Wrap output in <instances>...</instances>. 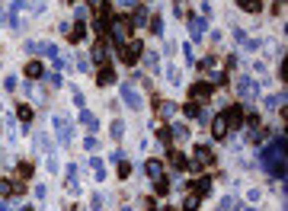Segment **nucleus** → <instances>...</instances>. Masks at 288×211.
I'll list each match as a JSON object with an SVG mask.
<instances>
[{
    "mask_svg": "<svg viewBox=\"0 0 288 211\" xmlns=\"http://www.w3.org/2000/svg\"><path fill=\"white\" fill-rule=\"evenodd\" d=\"M23 74H26L29 80H42V77H45V64H42V61H29V64L23 67Z\"/></svg>",
    "mask_w": 288,
    "mask_h": 211,
    "instance_id": "obj_13",
    "label": "nucleus"
},
{
    "mask_svg": "<svg viewBox=\"0 0 288 211\" xmlns=\"http://www.w3.org/2000/svg\"><path fill=\"white\" fill-rule=\"evenodd\" d=\"M10 186H13L10 179H0V199H3V195H10Z\"/></svg>",
    "mask_w": 288,
    "mask_h": 211,
    "instance_id": "obj_45",
    "label": "nucleus"
},
{
    "mask_svg": "<svg viewBox=\"0 0 288 211\" xmlns=\"http://www.w3.org/2000/svg\"><path fill=\"white\" fill-rule=\"evenodd\" d=\"M205 29H208V19H205V16H189V36H192V42H198V39L205 36Z\"/></svg>",
    "mask_w": 288,
    "mask_h": 211,
    "instance_id": "obj_9",
    "label": "nucleus"
},
{
    "mask_svg": "<svg viewBox=\"0 0 288 211\" xmlns=\"http://www.w3.org/2000/svg\"><path fill=\"white\" fill-rule=\"evenodd\" d=\"M157 141H160V144H170V141H173V134H170V125H160V128H157Z\"/></svg>",
    "mask_w": 288,
    "mask_h": 211,
    "instance_id": "obj_35",
    "label": "nucleus"
},
{
    "mask_svg": "<svg viewBox=\"0 0 288 211\" xmlns=\"http://www.w3.org/2000/svg\"><path fill=\"white\" fill-rule=\"evenodd\" d=\"M132 32H135L132 16H115L112 19V45H115V48H119V45H125Z\"/></svg>",
    "mask_w": 288,
    "mask_h": 211,
    "instance_id": "obj_2",
    "label": "nucleus"
},
{
    "mask_svg": "<svg viewBox=\"0 0 288 211\" xmlns=\"http://www.w3.org/2000/svg\"><path fill=\"white\" fill-rule=\"evenodd\" d=\"M154 192L157 195H167L170 192V179H167V176H157V179H154Z\"/></svg>",
    "mask_w": 288,
    "mask_h": 211,
    "instance_id": "obj_31",
    "label": "nucleus"
},
{
    "mask_svg": "<svg viewBox=\"0 0 288 211\" xmlns=\"http://www.w3.org/2000/svg\"><path fill=\"white\" fill-rule=\"evenodd\" d=\"M150 32H154V36H163V16H154V19H150Z\"/></svg>",
    "mask_w": 288,
    "mask_h": 211,
    "instance_id": "obj_37",
    "label": "nucleus"
},
{
    "mask_svg": "<svg viewBox=\"0 0 288 211\" xmlns=\"http://www.w3.org/2000/svg\"><path fill=\"white\" fill-rule=\"evenodd\" d=\"M3 90H10V93L16 90V77H3Z\"/></svg>",
    "mask_w": 288,
    "mask_h": 211,
    "instance_id": "obj_47",
    "label": "nucleus"
},
{
    "mask_svg": "<svg viewBox=\"0 0 288 211\" xmlns=\"http://www.w3.org/2000/svg\"><path fill=\"white\" fill-rule=\"evenodd\" d=\"M282 99H285V93H272V96H266V99H263V109H276V106H282Z\"/></svg>",
    "mask_w": 288,
    "mask_h": 211,
    "instance_id": "obj_33",
    "label": "nucleus"
},
{
    "mask_svg": "<svg viewBox=\"0 0 288 211\" xmlns=\"http://www.w3.org/2000/svg\"><path fill=\"white\" fill-rule=\"evenodd\" d=\"M36 147H39L42 154H54V147H51V141H48L45 131H36Z\"/></svg>",
    "mask_w": 288,
    "mask_h": 211,
    "instance_id": "obj_24",
    "label": "nucleus"
},
{
    "mask_svg": "<svg viewBox=\"0 0 288 211\" xmlns=\"http://www.w3.org/2000/svg\"><path fill=\"white\" fill-rule=\"evenodd\" d=\"M183 54H186V61H189V64H192V61H195V51H192V45H189V42L183 45Z\"/></svg>",
    "mask_w": 288,
    "mask_h": 211,
    "instance_id": "obj_46",
    "label": "nucleus"
},
{
    "mask_svg": "<svg viewBox=\"0 0 288 211\" xmlns=\"http://www.w3.org/2000/svg\"><path fill=\"white\" fill-rule=\"evenodd\" d=\"M80 125H84L90 134H96V131H99V122H96V115H93V112H87V109L80 112Z\"/></svg>",
    "mask_w": 288,
    "mask_h": 211,
    "instance_id": "obj_17",
    "label": "nucleus"
},
{
    "mask_svg": "<svg viewBox=\"0 0 288 211\" xmlns=\"http://www.w3.org/2000/svg\"><path fill=\"white\" fill-rule=\"evenodd\" d=\"M115 80H119V77H115V67L112 64H99V71H96V84H99V86H112Z\"/></svg>",
    "mask_w": 288,
    "mask_h": 211,
    "instance_id": "obj_10",
    "label": "nucleus"
},
{
    "mask_svg": "<svg viewBox=\"0 0 288 211\" xmlns=\"http://www.w3.org/2000/svg\"><path fill=\"white\" fill-rule=\"evenodd\" d=\"M122 103L132 109V112H141V109H144V96H141V90H138L135 84H128V80L122 84Z\"/></svg>",
    "mask_w": 288,
    "mask_h": 211,
    "instance_id": "obj_4",
    "label": "nucleus"
},
{
    "mask_svg": "<svg viewBox=\"0 0 288 211\" xmlns=\"http://www.w3.org/2000/svg\"><path fill=\"white\" fill-rule=\"evenodd\" d=\"M48 157V173H61V163L54 160V154H45Z\"/></svg>",
    "mask_w": 288,
    "mask_h": 211,
    "instance_id": "obj_40",
    "label": "nucleus"
},
{
    "mask_svg": "<svg viewBox=\"0 0 288 211\" xmlns=\"http://www.w3.org/2000/svg\"><path fill=\"white\" fill-rule=\"evenodd\" d=\"M132 23H135V29H141V26L147 23V10H144V6H138V10L132 13Z\"/></svg>",
    "mask_w": 288,
    "mask_h": 211,
    "instance_id": "obj_32",
    "label": "nucleus"
},
{
    "mask_svg": "<svg viewBox=\"0 0 288 211\" xmlns=\"http://www.w3.org/2000/svg\"><path fill=\"white\" fill-rule=\"evenodd\" d=\"M122 211H135V208H128V205H125V208H122Z\"/></svg>",
    "mask_w": 288,
    "mask_h": 211,
    "instance_id": "obj_53",
    "label": "nucleus"
},
{
    "mask_svg": "<svg viewBox=\"0 0 288 211\" xmlns=\"http://www.w3.org/2000/svg\"><path fill=\"white\" fill-rule=\"evenodd\" d=\"M128 176H132V163L119 160V179H128Z\"/></svg>",
    "mask_w": 288,
    "mask_h": 211,
    "instance_id": "obj_39",
    "label": "nucleus"
},
{
    "mask_svg": "<svg viewBox=\"0 0 288 211\" xmlns=\"http://www.w3.org/2000/svg\"><path fill=\"white\" fill-rule=\"evenodd\" d=\"M32 115H36V112H32V106H29V103H19V106H16V119H19V122H26V125H29Z\"/></svg>",
    "mask_w": 288,
    "mask_h": 211,
    "instance_id": "obj_27",
    "label": "nucleus"
},
{
    "mask_svg": "<svg viewBox=\"0 0 288 211\" xmlns=\"http://www.w3.org/2000/svg\"><path fill=\"white\" fill-rule=\"evenodd\" d=\"M237 6L246 10V13H259L263 10V0H237Z\"/></svg>",
    "mask_w": 288,
    "mask_h": 211,
    "instance_id": "obj_29",
    "label": "nucleus"
},
{
    "mask_svg": "<svg viewBox=\"0 0 288 211\" xmlns=\"http://www.w3.org/2000/svg\"><path fill=\"white\" fill-rule=\"evenodd\" d=\"M141 58H144V67H147V71H160V61H157V51H144Z\"/></svg>",
    "mask_w": 288,
    "mask_h": 211,
    "instance_id": "obj_30",
    "label": "nucleus"
},
{
    "mask_svg": "<svg viewBox=\"0 0 288 211\" xmlns=\"http://www.w3.org/2000/svg\"><path fill=\"white\" fill-rule=\"evenodd\" d=\"M211 160H215V157H211V147H208V144H195V160H192V163H198V167H208Z\"/></svg>",
    "mask_w": 288,
    "mask_h": 211,
    "instance_id": "obj_14",
    "label": "nucleus"
},
{
    "mask_svg": "<svg viewBox=\"0 0 288 211\" xmlns=\"http://www.w3.org/2000/svg\"><path fill=\"white\" fill-rule=\"evenodd\" d=\"M218 64V54H208V58H202V71H215Z\"/></svg>",
    "mask_w": 288,
    "mask_h": 211,
    "instance_id": "obj_38",
    "label": "nucleus"
},
{
    "mask_svg": "<svg viewBox=\"0 0 288 211\" xmlns=\"http://www.w3.org/2000/svg\"><path fill=\"white\" fill-rule=\"evenodd\" d=\"M48 84L58 90V86H64V77H61V74H48Z\"/></svg>",
    "mask_w": 288,
    "mask_h": 211,
    "instance_id": "obj_42",
    "label": "nucleus"
},
{
    "mask_svg": "<svg viewBox=\"0 0 288 211\" xmlns=\"http://www.w3.org/2000/svg\"><path fill=\"white\" fill-rule=\"evenodd\" d=\"M180 211H198V195H186L183 205H180Z\"/></svg>",
    "mask_w": 288,
    "mask_h": 211,
    "instance_id": "obj_34",
    "label": "nucleus"
},
{
    "mask_svg": "<svg viewBox=\"0 0 288 211\" xmlns=\"http://www.w3.org/2000/svg\"><path fill=\"white\" fill-rule=\"evenodd\" d=\"M23 211H36V208H32V205H26V208H23Z\"/></svg>",
    "mask_w": 288,
    "mask_h": 211,
    "instance_id": "obj_52",
    "label": "nucleus"
},
{
    "mask_svg": "<svg viewBox=\"0 0 288 211\" xmlns=\"http://www.w3.org/2000/svg\"><path fill=\"white\" fill-rule=\"evenodd\" d=\"M163 77H167L170 86H183V71L176 64H163Z\"/></svg>",
    "mask_w": 288,
    "mask_h": 211,
    "instance_id": "obj_11",
    "label": "nucleus"
},
{
    "mask_svg": "<svg viewBox=\"0 0 288 211\" xmlns=\"http://www.w3.org/2000/svg\"><path fill=\"white\" fill-rule=\"evenodd\" d=\"M51 125H54V134H58V141L67 147V144L74 141V125H71V119H67V115H54Z\"/></svg>",
    "mask_w": 288,
    "mask_h": 211,
    "instance_id": "obj_5",
    "label": "nucleus"
},
{
    "mask_svg": "<svg viewBox=\"0 0 288 211\" xmlns=\"http://www.w3.org/2000/svg\"><path fill=\"white\" fill-rule=\"evenodd\" d=\"M96 144H99V141H96L93 134H90V138H84V151H96Z\"/></svg>",
    "mask_w": 288,
    "mask_h": 211,
    "instance_id": "obj_44",
    "label": "nucleus"
},
{
    "mask_svg": "<svg viewBox=\"0 0 288 211\" xmlns=\"http://www.w3.org/2000/svg\"><path fill=\"white\" fill-rule=\"evenodd\" d=\"M32 173H36V163H32V160H23V163H16V176H19V179H32Z\"/></svg>",
    "mask_w": 288,
    "mask_h": 211,
    "instance_id": "obj_22",
    "label": "nucleus"
},
{
    "mask_svg": "<svg viewBox=\"0 0 288 211\" xmlns=\"http://www.w3.org/2000/svg\"><path fill=\"white\" fill-rule=\"evenodd\" d=\"M64 189L71 195H77L80 192V182H77V167H67V182H64Z\"/></svg>",
    "mask_w": 288,
    "mask_h": 211,
    "instance_id": "obj_20",
    "label": "nucleus"
},
{
    "mask_svg": "<svg viewBox=\"0 0 288 211\" xmlns=\"http://www.w3.org/2000/svg\"><path fill=\"white\" fill-rule=\"evenodd\" d=\"M170 134H173L176 141H186L189 138V125L186 122H176V125H170Z\"/></svg>",
    "mask_w": 288,
    "mask_h": 211,
    "instance_id": "obj_25",
    "label": "nucleus"
},
{
    "mask_svg": "<svg viewBox=\"0 0 288 211\" xmlns=\"http://www.w3.org/2000/svg\"><path fill=\"white\" fill-rule=\"evenodd\" d=\"M157 112H160V119H173V115H176V103H170V99H157Z\"/></svg>",
    "mask_w": 288,
    "mask_h": 211,
    "instance_id": "obj_23",
    "label": "nucleus"
},
{
    "mask_svg": "<svg viewBox=\"0 0 288 211\" xmlns=\"http://www.w3.org/2000/svg\"><path fill=\"white\" fill-rule=\"evenodd\" d=\"M71 93H74V103H77V106H87V99H84V93H80V90H77V86H71Z\"/></svg>",
    "mask_w": 288,
    "mask_h": 211,
    "instance_id": "obj_43",
    "label": "nucleus"
},
{
    "mask_svg": "<svg viewBox=\"0 0 288 211\" xmlns=\"http://www.w3.org/2000/svg\"><path fill=\"white\" fill-rule=\"evenodd\" d=\"M90 3H93V6H102V0H90Z\"/></svg>",
    "mask_w": 288,
    "mask_h": 211,
    "instance_id": "obj_50",
    "label": "nucleus"
},
{
    "mask_svg": "<svg viewBox=\"0 0 288 211\" xmlns=\"http://www.w3.org/2000/svg\"><path fill=\"white\" fill-rule=\"evenodd\" d=\"M106 58H109V42H106V39H99V42L93 45V61L106 64Z\"/></svg>",
    "mask_w": 288,
    "mask_h": 211,
    "instance_id": "obj_19",
    "label": "nucleus"
},
{
    "mask_svg": "<svg viewBox=\"0 0 288 211\" xmlns=\"http://www.w3.org/2000/svg\"><path fill=\"white\" fill-rule=\"evenodd\" d=\"M87 163L93 167V173H96V182H102V179H106V169H102V160H99V157H87Z\"/></svg>",
    "mask_w": 288,
    "mask_h": 211,
    "instance_id": "obj_28",
    "label": "nucleus"
},
{
    "mask_svg": "<svg viewBox=\"0 0 288 211\" xmlns=\"http://www.w3.org/2000/svg\"><path fill=\"white\" fill-rule=\"evenodd\" d=\"M144 54V45L138 42V39H132V42H125V45H119V58L125 61V64H138V58Z\"/></svg>",
    "mask_w": 288,
    "mask_h": 211,
    "instance_id": "obj_6",
    "label": "nucleus"
},
{
    "mask_svg": "<svg viewBox=\"0 0 288 211\" xmlns=\"http://www.w3.org/2000/svg\"><path fill=\"white\" fill-rule=\"evenodd\" d=\"M167 163H170L173 169H186V167H189L186 154H183V151H176V147H173V151H167Z\"/></svg>",
    "mask_w": 288,
    "mask_h": 211,
    "instance_id": "obj_12",
    "label": "nucleus"
},
{
    "mask_svg": "<svg viewBox=\"0 0 288 211\" xmlns=\"http://www.w3.org/2000/svg\"><path fill=\"white\" fill-rule=\"evenodd\" d=\"M208 192H211V179H208V176H202V179L192 182V195H198V199H202V195H208Z\"/></svg>",
    "mask_w": 288,
    "mask_h": 211,
    "instance_id": "obj_21",
    "label": "nucleus"
},
{
    "mask_svg": "<svg viewBox=\"0 0 288 211\" xmlns=\"http://www.w3.org/2000/svg\"><path fill=\"white\" fill-rule=\"evenodd\" d=\"M221 112L228 115V125H231V128L243 122V106H228V109H221Z\"/></svg>",
    "mask_w": 288,
    "mask_h": 211,
    "instance_id": "obj_16",
    "label": "nucleus"
},
{
    "mask_svg": "<svg viewBox=\"0 0 288 211\" xmlns=\"http://www.w3.org/2000/svg\"><path fill=\"white\" fill-rule=\"evenodd\" d=\"M102 202H106V199H102V195L96 192L93 199H90V211H102Z\"/></svg>",
    "mask_w": 288,
    "mask_h": 211,
    "instance_id": "obj_41",
    "label": "nucleus"
},
{
    "mask_svg": "<svg viewBox=\"0 0 288 211\" xmlns=\"http://www.w3.org/2000/svg\"><path fill=\"white\" fill-rule=\"evenodd\" d=\"M211 93H215V86H211L208 80H195V84L189 86V99H192V103H205Z\"/></svg>",
    "mask_w": 288,
    "mask_h": 211,
    "instance_id": "obj_7",
    "label": "nucleus"
},
{
    "mask_svg": "<svg viewBox=\"0 0 288 211\" xmlns=\"http://www.w3.org/2000/svg\"><path fill=\"white\" fill-rule=\"evenodd\" d=\"M228 131H231L228 115H224V112H218L215 119H211V138H228Z\"/></svg>",
    "mask_w": 288,
    "mask_h": 211,
    "instance_id": "obj_8",
    "label": "nucleus"
},
{
    "mask_svg": "<svg viewBox=\"0 0 288 211\" xmlns=\"http://www.w3.org/2000/svg\"><path fill=\"white\" fill-rule=\"evenodd\" d=\"M122 6H128V10H132V6H138V0H119Z\"/></svg>",
    "mask_w": 288,
    "mask_h": 211,
    "instance_id": "obj_49",
    "label": "nucleus"
},
{
    "mask_svg": "<svg viewBox=\"0 0 288 211\" xmlns=\"http://www.w3.org/2000/svg\"><path fill=\"white\" fill-rule=\"evenodd\" d=\"M0 211H6V202L3 199H0Z\"/></svg>",
    "mask_w": 288,
    "mask_h": 211,
    "instance_id": "obj_51",
    "label": "nucleus"
},
{
    "mask_svg": "<svg viewBox=\"0 0 288 211\" xmlns=\"http://www.w3.org/2000/svg\"><path fill=\"white\" fill-rule=\"evenodd\" d=\"M259 167L276 179H285V134H276L272 141H266V147L259 151Z\"/></svg>",
    "mask_w": 288,
    "mask_h": 211,
    "instance_id": "obj_1",
    "label": "nucleus"
},
{
    "mask_svg": "<svg viewBox=\"0 0 288 211\" xmlns=\"http://www.w3.org/2000/svg\"><path fill=\"white\" fill-rule=\"evenodd\" d=\"M74 16H77V23H87V10H84V6H77V10H74Z\"/></svg>",
    "mask_w": 288,
    "mask_h": 211,
    "instance_id": "obj_48",
    "label": "nucleus"
},
{
    "mask_svg": "<svg viewBox=\"0 0 288 211\" xmlns=\"http://www.w3.org/2000/svg\"><path fill=\"white\" fill-rule=\"evenodd\" d=\"M109 134H112V141H122V138H125V122H122V119H112Z\"/></svg>",
    "mask_w": 288,
    "mask_h": 211,
    "instance_id": "obj_26",
    "label": "nucleus"
},
{
    "mask_svg": "<svg viewBox=\"0 0 288 211\" xmlns=\"http://www.w3.org/2000/svg\"><path fill=\"white\" fill-rule=\"evenodd\" d=\"M183 115H186V119H195V115H198V103H192V99H189V103L183 106Z\"/></svg>",
    "mask_w": 288,
    "mask_h": 211,
    "instance_id": "obj_36",
    "label": "nucleus"
},
{
    "mask_svg": "<svg viewBox=\"0 0 288 211\" xmlns=\"http://www.w3.org/2000/svg\"><path fill=\"white\" fill-rule=\"evenodd\" d=\"M84 39H87V23H77V26H71V29H67V42L80 45Z\"/></svg>",
    "mask_w": 288,
    "mask_h": 211,
    "instance_id": "obj_15",
    "label": "nucleus"
},
{
    "mask_svg": "<svg viewBox=\"0 0 288 211\" xmlns=\"http://www.w3.org/2000/svg\"><path fill=\"white\" fill-rule=\"evenodd\" d=\"M144 173L150 176V179H157V176H163V160H157V157H150L147 163H144Z\"/></svg>",
    "mask_w": 288,
    "mask_h": 211,
    "instance_id": "obj_18",
    "label": "nucleus"
},
{
    "mask_svg": "<svg viewBox=\"0 0 288 211\" xmlns=\"http://www.w3.org/2000/svg\"><path fill=\"white\" fill-rule=\"evenodd\" d=\"M234 90H237V96L243 99V103H253V99H256V93H259V84H256V77L243 74V77H237Z\"/></svg>",
    "mask_w": 288,
    "mask_h": 211,
    "instance_id": "obj_3",
    "label": "nucleus"
}]
</instances>
